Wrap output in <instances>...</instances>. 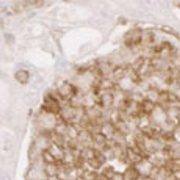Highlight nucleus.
Returning <instances> with one entry per match:
<instances>
[{
  "label": "nucleus",
  "instance_id": "1",
  "mask_svg": "<svg viewBox=\"0 0 180 180\" xmlns=\"http://www.w3.org/2000/svg\"><path fill=\"white\" fill-rule=\"evenodd\" d=\"M15 78L20 82L25 83L28 81L29 73L25 70H20L17 72L15 74Z\"/></svg>",
  "mask_w": 180,
  "mask_h": 180
}]
</instances>
